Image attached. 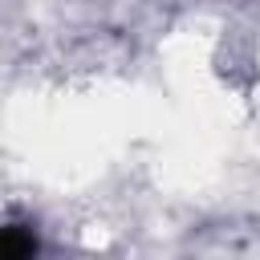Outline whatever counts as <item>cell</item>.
Masks as SVG:
<instances>
[{"label":"cell","mask_w":260,"mask_h":260,"mask_svg":"<svg viewBox=\"0 0 260 260\" xmlns=\"http://www.w3.org/2000/svg\"><path fill=\"white\" fill-rule=\"evenodd\" d=\"M4 260H37V240L32 232H24L20 223H12L4 232Z\"/></svg>","instance_id":"6da1fadb"}]
</instances>
